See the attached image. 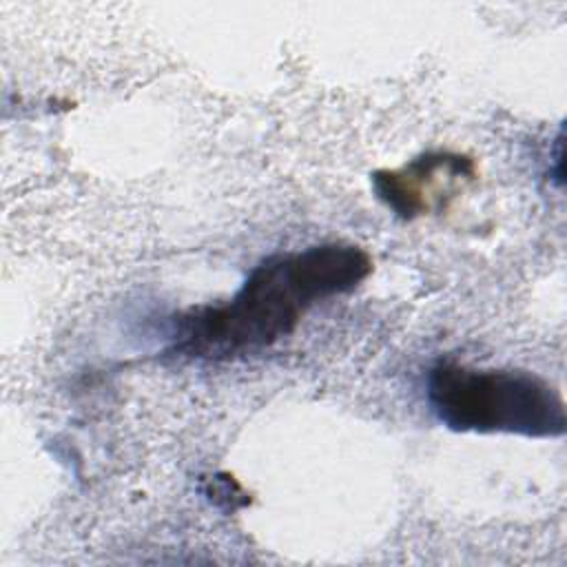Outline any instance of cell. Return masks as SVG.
Returning a JSON list of instances; mask_svg holds the SVG:
<instances>
[{"instance_id": "obj_1", "label": "cell", "mask_w": 567, "mask_h": 567, "mask_svg": "<svg viewBox=\"0 0 567 567\" xmlns=\"http://www.w3.org/2000/svg\"><path fill=\"white\" fill-rule=\"evenodd\" d=\"M370 272L372 257L346 241L275 252L228 301L184 310L171 352L213 361L259 352L295 332L312 306L354 290Z\"/></svg>"}, {"instance_id": "obj_2", "label": "cell", "mask_w": 567, "mask_h": 567, "mask_svg": "<svg viewBox=\"0 0 567 567\" xmlns=\"http://www.w3.org/2000/svg\"><path fill=\"white\" fill-rule=\"evenodd\" d=\"M425 394L434 416L454 432L558 439L567 430L560 390L534 372L443 359L430 368Z\"/></svg>"}, {"instance_id": "obj_3", "label": "cell", "mask_w": 567, "mask_h": 567, "mask_svg": "<svg viewBox=\"0 0 567 567\" xmlns=\"http://www.w3.org/2000/svg\"><path fill=\"white\" fill-rule=\"evenodd\" d=\"M454 153H425L399 171H377L372 188L377 197L401 219H414L427 210V186L456 162Z\"/></svg>"}]
</instances>
